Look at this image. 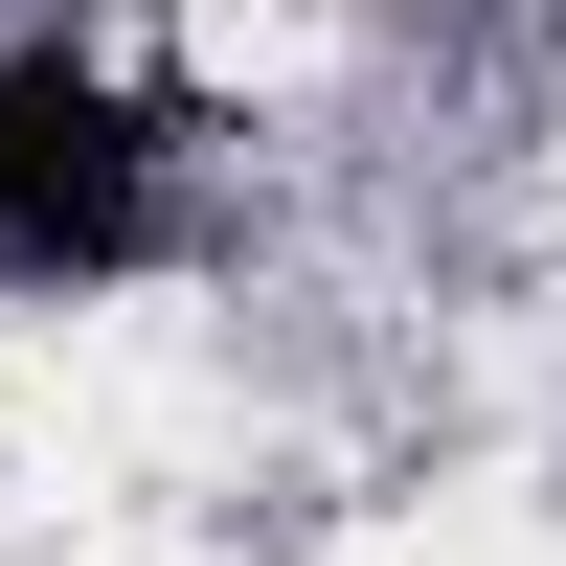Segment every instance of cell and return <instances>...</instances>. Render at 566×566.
I'll use <instances>...</instances> for the list:
<instances>
[{
	"label": "cell",
	"instance_id": "obj_1",
	"mask_svg": "<svg viewBox=\"0 0 566 566\" xmlns=\"http://www.w3.org/2000/svg\"><path fill=\"white\" fill-rule=\"evenodd\" d=\"M181 227V114L114 45H0V295H114Z\"/></svg>",
	"mask_w": 566,
	"mask_h": 566
}]
</instances>
